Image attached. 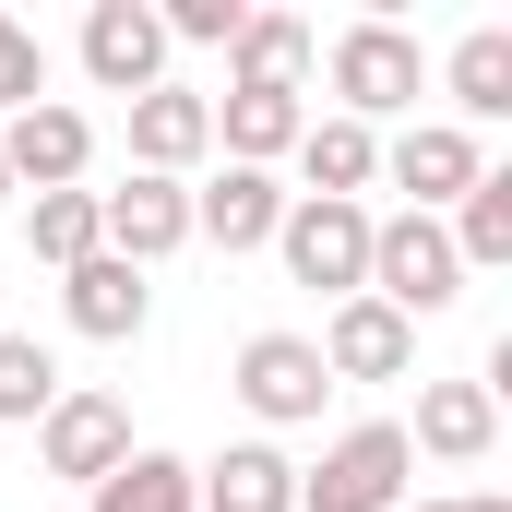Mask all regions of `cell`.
<instances>
[{"mask_svg": "<svg viewBox=\"0 0 512 512\" xmlns=\"http://www.w3.org/2000/svg\"><path fill=\"white\" fill-rule=\"evenodd\" d=\"M358 298H382L405 322L453 310V298H465V262L441 239V215H370V286H358Z\"/></svg>", "mask_w": 512, "mask_h": 512, "instance_id": "6da1fadb", "label": "cell"}, {"mask_svg": "<svg viewBox=\"0 0 512 512\" xmlns=\"http://www.w3.org/2000/svg\"><path fill=\"white\" fill-rule=\"evenodd\" d=\"M405 465H417V453H405V429L370 417V429H346V441L298 477V512H393V501H405Z\"/></svg>", "mask_w": 512, "mask_h": 512, "instance_id": "7a4b0ae2", "label": "cell"}, {"mask_svg": "<svg viewBox=\"0 0 512 512\" xmlns=\"http://www.w3.org/2000/svg\"><path fill=\"white\" fill-rule=\"evenodd\" d=\"M274 251H286V274H298V286L358 298V286H370V203H286Z\"/></svg>", "mask_w": 512, "mask_h": 512, "instance_id": "3957f363", "label": "cell"}, {"mask_svg": "<svg viewBox=\"0 0 512 512\" xmlns=\"http://www.w3.org/2000/svg\"><path fill=\"white\" fill-rule=\"evenodd\" d=\"M417 84H429V60H417L405 24H346V36H334V96H346L358 131L382 120V108H417Z\"/></svg>", "mask_w": 512, "mask_h": 512, "instance_id": "277c9868", "label": "cell"}, {"mask_svg": "<svg viewBox=\"0 0 512 512\" xmlns=\"http://www.w3.org/2000/svg\"><path fill=\"white\" fill-rule=\"evenodd\" d=\"M179 239H191V191H179V179H143V167H131L120 191H96V251L108 262L143 274V262L179 251Z\"/></svg>", "mask_w": 512, "mask_h": 512, "instance_id": "5b68a950", "label": "cell"}, {"mask_svg": "<svg viewBox=\"0 0 512 512\" xmlns=\"http://www.w3.org/2000/svg\"><path fill=\"white\" fill-rule=\"evenodd\" d=\"M322 382H405L417 370V322L382 310V298H334V322H322Z\"/></svg>", "mask_w": 512, "mask_h": 512, "instance_id": "8992f818", "label": "cell"}, {"mask_svg": "<svg viewBox=\"0 0 512 512\" xmlns=\"http://www.w3.org/2000/svg\"><path fill=\"white\" fill-rule=\"evenodd\" d=\"M0 167L36 179V191H72V179L96 167V120L60 108V96H36V108H12V131H0Z\"/></svg>", "mask_w": 512, "mask_h": 512, "instance_id": "52a82bcc", "label": "cell"}, {"mask_svg": "<svg viewBox=\"0 0 512 512\" xmlns=\"http://www.w3.org/2000/svg\"><path fill=\"white\" fill-rule=\"evenodd\" d=\"M84 72H96L108 96H155V84H167V24H155L143 0H96V12H84Z\"/></svg>", "mask_w": 512, "mask_h": 512, "instance_id": "ba28073f", "label": "cell"}, {"mask_svg": "<svg viewBox=\"0 0 512 512\" xmlns=\"http://www.w3.org/2000/svg\"><path fill=\"white\" fill-rule=\"evenodd\" d=\"M322 358H310V334H251L239 346V405L274 417V429H298V417H322Z\"/></svg>", "mask_w": 512, "mask_h": 512, "instance_id": "9c48e42d", "label": "cell"}, {"mask_svg": "<svg viewBox=\"0 0 512 512\" xmlns=\"http://www.w3.org/2000/svg\"><path fill=\"white\" fill-rule=\"evenodd\" d=\"M393 167V191H417L405 215H441V203H465L477 179H489V155H477V131H453V120H417L405 143L382 155Z\"/></svg>", "mask_w": 512, "mask_h": 512, "instance_id": "30bf717a", "label": "cell"}, {"mask_svg": "<svg viewBox=\"0 0 512 512\" xmlns=\"http://www.w3.org/2000/svg\"><path fill=\"white\" fill-rule=\"evenodd\" d=\"M203 143H215V96H191V84H155V96H131V167H143V179H179V167H203Z\"/></svg>", "mask_w": 512, "mask_h": 512, "instance_id": "8fae6325", "label": "cell"}, {"mask_svg": "<svg viewBox=\"0 0 512 512\" xmlns=\"http://www.w3.org/2000/svg\"><path fill=\"white\" fill-rule=\"evenodd\" d=\"M191 512H298V465L274 441H227L215 465H191Z\"/></svg>", "mask_w": 512, "mask_h": 512, "instance_id": "7c38bea8", "label": "cell"}, {"mask_svg": "<svg viewBox=\"0 0 512 512\" xmlns=\"http://www.w3.org/2000/svg\"><path fill=\"white\" fill-rule=\"evenodd\" d=\"M36 441H48V477H84V489H96V477L131 453V417L108 405V393H60V405L36 417Z\"/></svg>", "mask_w": 512, "mask_h": 512, "instance_id": "4fadbf2b", "label": "cell"}, {"mask_svg": "<svg viewBox=\"0 0 512 512\" xmlns=\"http://www.w3.org/2000/svg\"><path fill=\"white\" fill-rule=\"evenodd\" d=\"M274 227H286L274 167H227V179H203V191H191V239H215V251H262Z\"/></svg>", "mask_w": 512, "mask_h": 512, "instance_id": "5bb4252c", "label": "cell"}, {"mask_svg": "<svg viewBox=\"0 0 512 512\" xmlns=\"http://www.w3.org/2000/svg\"><path fill=\"white\" fill-rule=\"evenodd\" d=\"M489 441H501V393H489V382H429V393H417V429H405V453L477 465Z\"/></svg>", "mask_w": 512, "mask_h": 512, "instance_id": "9a60e30c", "label": "cell"}, {"mask_svg": "<svg viewBox=\"0 0 512 512\" xmlns=\"http://www.w3.org/2000/svg\"><path fill=\"white\" fill-rule=\"evenodd\" d=\"M310 48H322V36H310L298 12H251V24L227 36V84H239V96H298Z\"/></svg>", "mask_w": 512, "mask_h": 512, "instance_id": "2e32d148", "label": "cell"}, {"mask_svg": "<svg viewBox=\"0 0 512 512\" xmlns=\"http://www.w3.org/2000/svg\"><path fill=\"white\" fill-rule=\"evenodd\" d=\"M60 310H72V334H96V346H131V334H143V310H155V298H143V274H131V262H72V274H60Z\"/></svg>", "mask_w": 512, "mask_h": 512, "instance_id": "e0dca14e", "label": "cell"}, {"mask_svg": "<svg viewBox=\"0 0 512 512\" xmlns=\"http://www.w3.org/2000/svg\"><path fill=\"white\" fill-rule=\"evenodd\" d=\"M298 179H310L298 203H358V191L382 179V143H370L358 120H310L298 131Z\"/></svg>", "mask_w": 512, "mask_h": 512, "instance_id": "ac0fdd59", "label": "cell"}, {"mask_svg": "<svg viewBox=\"0 0 512 512\" xmlns=\"http://www.w3.org/2000/svg\"><path fill=\"white\" fill-rule=\"evenodd\" d=\"M298 131H310V108H298V96H239V84H227V108H215L227 167H274V155H298Z\"/></svg>", "mask_w": 512, "mask_h": 512, "instance_id": "d6986e66", "label": "cell"}, {"mask_svg": "<svg viewBox=\"0 0 512 512\" xmlns=\"http://www.w3.org/2000/svg\"><path fill=\"white\" fill-rule=\"evenodd\" d=\"M453 108H465V120H512V24H477V36L453 48Z\"/></svg>", "mask_w": 512, "mask_h": 512, "instance_id": "ffe728a7", "label": "cell"}, {"mask_svg": "<svg viewBox=\"0 0 512 512\" xmlns=\"http://www.w3.org/2000/svg\"><path fill=\"white\" fill-rule=\"evenodd\" d=\"M441 239H453V262H465V274H489V262H512V167H489V179L465 191V215H453Z\"/></svg>", "mask_w": 512, "mask_h": 512, "instance_id": "44dd1931", "label": "cell"}, {"mask_svg": "<svg viewBox=\"0 0 512 512\" xmlns=\"http://www.w3.org/2000/svg\"><path fill=\"white\" fill-rule=\"evenodd\" d=\"M96 512H191V465L179 453H120L96 477Z\"/></svg>", "mask_w": 512, "mask_h": 512, "instance_id": "7402d4cb", "label": "cell"}, {"mask_svg": "<svg viewBox=\"0 0 512 512\" xmlns=\"http://www.w3.org/2000/svg\"><path fill=\"white\" fill-rule=\"evenodd\" d=\"M60 405V358L36 346V334H0V429H24V417H48Z\"/></svg>", "mask_w": 512, "mask_h": 512, "instance_id": "603a6c76", "label": "cell"}, {"mask_svg": "<svg viewBox=\"0 0 512 512\" xmlns=\"http://www.w3.org/2000/svg\"><path fill=\"white\" fill-rule=\"evenodd\" d=\"M36 262H96V191H36Z\"/></svg>", "mask_w": 512, "mask_h": 512, "instance_id": "cb8c5ba5", "label": "cell"}, {"mask_svg": "<svg viewBox=\"0 0 512 512\" xmlns=\"http://www.w3.org/2000/svg\"><path fill=\"white\" fill-rule=\"evenodd\" d=\"M155 24H167V48H179V36H191V48H227V36L251 24V0H167Z\"/></svg>", "mask_w": 512, "mask_h": 512, "instance_id": "d4e9b609", "label": "cell"}, {"mask_svg": "<svg viewBox=\"0 0 512 512\" xmlns=\"http://www.w3.org/2000/svg\"><path fill=\"white\" fill-rule=\"evenodd\" d=\"M36 96H48V48L0 12V108H36Z\"/></svg>", "mask_w": 512, "mask_h": 512, "instance_id": "484cf974", "label": "cell"}, {"mask_svg": "<svg viewBox=\"0 0 512 512\" xmlns=\"http://www.w3.org/2000/svg\"><path fill=\"white\" fill-rule=\"evenodd\" d=\"M465 512H512V501H501V489H477V501H465Z\"/></svg>", "mask_w": 512, "mask_h": 512, "instance_id": "4316f807", "label": "cell"}, {"mask_svg": "<svg viewBox=\"0 0 512 512\" xmlns=\"http://www.w3.org/2000/svg\"><path fill=\"white\" fill-rule=\"evenodd\" d=\"M417 512H465V501H417Z\"/></svg>", "mask_w": 512, "mask_h": 512, "instance_id": "83f0119b", "label": "cell"}, {"mask_svg": "<svg viewBox=\"0 0 512 512\" xmlns=\"http://www.w3.org/2000/svg\"><path fill=\"white\" fill-rule=\"evenodd\" d=\"M0 203H12V167H0Z\"/></svg>", "mask_w": 512, "mask_h": 512, "instance_id": "f1b7e54d", "label": "cell"}]
</instances>
